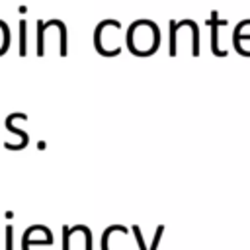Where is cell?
I'll return each mask as SVG.
<instances>
[{"instance_id": "obj_1", "label": "cell", "mask_w": 250, "mask_h": 250, "mask_svg": "<svg viewBox=\"0 0 250 250\" xmlns=\"http://www.w3.org/2000/svg\"><path fill=\"white\" fill-rule=\"evenodd\" d=\"M127 49L137 57H148L158 51L160 45V29L150 20H137L129 25L127 35Z\"/></svg>"}, {"instance_id": "obj_2", "label": "cell", "mask_w": 250, "mask_h": 250, "mask_svg": "<svg viewBox=\"0 0 250 250\" xmlns=\"http://www.w3.org/2000/svg\"><path fill=\"white\" fill-rule=\"evenodd\" d=\"M96 51L104 57H115L121 53V23L117 20H104L94 31Z\"/></svg>"}, {"instance_id": "obj_3", "label": "cell", "mask_w": 250, "mask_h": 250, "mask_svg": "<svg viewBox=\"0 0 250 250\" xmlns=\"http://www.w3.org/2000/svg\"><path fill=\"white\" fill-rule=\"evenodd\" d=\"M207 23L211 25V51H213V55H217V57H227V51L221 49V45H219V27L227 25L229 21H227V20H221V18H219V12L213 10V12H211V18L207 20Z\"/></svg>"}, {"instance_id": "obj_4", "label": "cell", "mask_w": 250, "mask_h": 250, "mask_svg": "<svg viewBox=\"0 0 250 250\" xmlns=\"http://www.w3.org/2000/svg\"><path fill=\"white\" fill-rule=\"evenodd\" d=\"M20 115H21V113H12V115H8V119H6V127H8L10 131H14V133L20 137V145H18V150H20V148H23V146L27 145V135H25L21 129H18V127L14 125V119H18Z\"/></svg>"}, {"instance_id": "obj_5", "label": "cell", "mask_w": 250, "mask_h": 250, "mask_svg": "<svg viewBox=\"0 0 250 250\" xmlns=\"http://www.w3.org/2000/svg\"><path fill=\"white\" fill-rule=\"evenodd\" d=\"M8 47H10V29L0 20V55H4L8 51Z\"/></svg>"}, {"instance_id": "obj_6", "label": "cell", "mask_w": 250, "mask_h": 250, "mask_svg": "<svg viewBox=\"0 0 250 250\" xmlns=\"http://www.w3.org/2000/svg\"><path fill=\"white\" fill-rule=\"evenodd\" d=\"M25 31H27V23H25V20H20V55H21V57H25V53H27Z\"/></svg>"}, {"instance_id": "obj_7", "label": "cell", "mask_w": 250, "mask_h": 250, "mask_svg": "<svg viewBox=\"0 0 250 250\" xmlns=\"http://www.w3.org/2000/svg\"><path fill=\"white\" fill-rule=\"evenodd\" d=\"M162 232H164V227L160 225V227L156 229V232H154V238H152V244H150V250H156V248H158V244H160V236H162Z\"/></svg>"}, {"instance_id": "obj_8", "label": "cell", "mask_w": 250, "mask_h": 250, "mask_svg": "<svg viewBox=\"0 0 250 250\" xmlns=\"http://www.w3.org/2000/svg\"><path fill=\"white\" fill-rule=\"evenodd\" d=\"M133 232H135V240H137L139 248H141V250H146V246H145V240H143V234H141V229H139L137 225L133 227Z\"/></svg>"}, {"instance_id": "obj_9", "label": "cell", "mask_w": 250, "mask_h": 250, "mask_svg": "<svg viewBox=\"0 0 250 250\" xmlns=\"http://www.w3.org/2000/svg\"><path fill=\"white\" fill-rule=\"evenodd\" d=\"M70 229L68 227H62V250H70V246H68V240H70Z\"/></svg>"}, {"instance_id": "obj_10", "label": "cell", "mask_w": 250, "mask_h": 250, "mask_svg": "<svg viewBox=\"0 0 250 250\" xmlns=\"http://www.w3.org/2000/svg\"><path fill=\"white\" fill-rule=\"evenodd\" d=\"M12 230H14V229L8 225V227H6V250H12V248H14V246H12V244H14V240H12Z\"/></svg>"}]
</instances>
